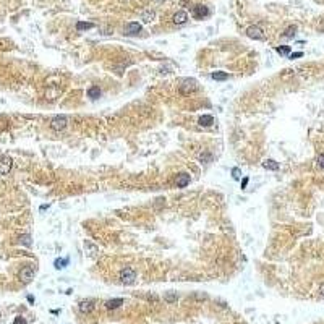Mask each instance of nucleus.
Instances as JSON below:
<instances>
[{
	"mask_svg": "<svg viewBox=\"0 0 324 324\" xmlns=\"http://www.w3.org/2000/svg\"><path fill=\"white\" fill-rule=\"evenodd\" d=\"M295 33H297V26L292 24V26H289L287 29L284 31L282 37H284V39H292V37H295Z\"/></svg>",
	"mask_w": 324,
	"mask_h": 324,
	"instance_id": "15",
	"label": "nucleus"
},
{
	"mask_svg": "<svg viewBox=\"0 0 324 324\" xmlns=\"http://www.w3.org/2000/svg\"><path fill=\"white\" fill-rule=\"evenodd\" d=\"M178 91L182 96H190V94H193L195 91H198V81L195 78H186L180 83L178 86Z\"/></svg>",
	"mask_w": 324,
	"mask_h": 324,
	"instance_id": "1",
	"label": "nucleus"
},
{
	"mask_svg": "<svg viewBox=\"0 0 324 324\" xmlns=\"http://www.w3.org/2000/svg\"><path fill=\"white\" fill-rule=\"evenodd\" d=\"M188 183H190V175H188V174L182 172V174L177 175V178H175V185H177L178 188H185Z\"/></svg>",
	"mask_w": 324,
	"mask_h": 324,
	"instance_id": "10",
	"label": "nucleus"
},
{
	"mask_svg": "<svg viewBox=\"0 0 324 324\" xmlns=\"http://www.w3.org/2000/svg\"><path fill=\"white\" fill-rule=\"evenodd\" d=\"M319 29H321V31L324 33V23H321V24H319Z\"/></svg>",
	"mask_w": 324,
	"mask_h": 324,
	"instance_id": "32",
	"label": "nucleus"
},
{
	"mask_svg": "<svg viewBox=\"0 0 324 324\" xmlns=\"http://www.w3.org/2000/svg\"><path fill=\"white\" fill-rule=\"evenodd\" d=\"M199 160L204 162V164H207V162H211V160H212V154H209V152H204V154L199 156Z\"/></svg>",
	"mask_w": 324,
	"mask_h": 324,
	"instance_id": "25",
	"label": "nucleus"
},
{
	"mask_svg": "<svg viewBox=\"0 0 324 324\" xmlns=\"http://www.w3.org/2000/svg\"><path fill=\"white\" fill-rule=\"evenodd\" d=\"M172 21H174L175 24H185V23L188 21V13H186L185 10L177 12V13L172 16Z\"/></svg>",
	"mask_w": 324,
	"mask_h": 324,
	"instance_id": "9",
	"label": "nucleus"
},
{
	"mask_svg": "<svg viewBox=\"0 0 324 324\" xmlns=\"http://www.w3.org/2000/svg\"><path fill=\"white\" fill-rule=\"evenodd\" d=\"M248 182H250V178H248V177H245V178L242 180V190H245V188H246V185H248Z\"/></svg>",
	"mask_w": 324,
	"mask_h": 324,
	"instance_id": "30",
	"label": "nucleus"
},
{
	"mask_svg": "<svg viewBox=\"0 0 324 324\" xmlns=\"http://www.w3.org/2000/svg\"><path fill=\"white\" fill-rule=\"evenodd\" d=\"M232 177H233V180H240V177H242V170L238 169V167H233V169H232Z\"/></svg>",
	"mask_w": 324,
	"mask_h": 324,
	"instance_id": "26",
	"label": "nucleus"
},
{
	"mask_svg": "<svg viewBox=\"0 0 324 324\" xmlns=\"http://www.w3.org/2000/svg\"><path fill=\"white\" fill-rule=\"evenodd\" d=\"M12 167H13V160H12L10 156H2V157H0V174H2V175L10 174Z\"/></svg>",
	"mask_w": 324,
	"mask_h": 324,
	"instance_id": "5",
	"label": "nucleus"
},
{
	"mask_svg": "<svg viewBox=\"0 0 324 324\" xmlns=\"http://www.w3.org/2000/svg\"><path fill=\"white\" fill-rule=\"evenodd\" d=\"M263 167L266 169V170H279V164L275 160H272V159H266L264 162H263Z\"/></svg>",
	"mask_w": 324,
	"mask_h": 324,
	"instance_id": "14",
	"label": "nucleus"
},
{
	"mask_svg": "<svg viewBox=\"0 0 324 324\" xmlns=\"http://www.w3.org/2000/svg\"><path fill=\"white\" fill-rule=\"evenodd\" d=\"M104 305H106L107 310H115V308L120 306V305H123V298H112V300H107Z\"/></svg>",
	"mask_w": 324,
	"mask_h": 324,
	"instance_id": "12",
	"label": "nucleus"
},
{
	"mask_svg": "<svg viewBox=\"0 0 324 324\" xmlns=\"http://www.w3.org/2000/svg\"><path fill=\"white\" fill-rule=\"evenodd\" d=\"M92 28H94V23H86V21L76 23V29L78 31H88V29H92Z\"/></svg>",
	"mask_w": 324,
	"mask_h": 324,
	"instance_id": "20",
	"label": "nucleus"
},
{
	"mask_svg": "<svg viewBox=\"0 0 324 324\" xmlns=\"http://www.w3.org/2000/svg\"><path fill=\"white\" fill-rule=\"evenodd\" d=\"M139 31H141V24L138 21H131L127 24V34L133 36V34H138Z\"/></svg>",
	"mask_w": 324,
	"mask_h": 324,
	"instance_id": "11",
	"label": "nucleus"
},
{
	"mask_svg": "<svg viewBox=\"0 0 324 324\" xmlns=\"http://www.w3.org/2000/svg\"><path fill=\"white\" fill-rule=\"evenodd\" d=\"M34 275H36V269L33 266H24V268L20 271V279L23 282H31L34 279Z\"/></svg>",
	"mask_w": 324,
	"mask_h": 324,
	"instance_id": "6",
	"label": "nucleus"
},
{
	"mask_svg": "<svg viewBox=\"0 0 324 324\" xmlns=\"http://www.w3.org/2000/svg\"><path fill=\"white\" fill-rule=\"evenodd\" d=\"M120 282L123 285H133L136 282V271L133 268H125L120 271Z\"/></svg>",
	"mask_w": 324,
	"mask_h": 324,
	"instance_id": "2",
	"label": "nucleus"
},
{
	"mask_svg": "<svg viewBox=\"0 0 324 324\" xmlns=\"http://www.w3.org/2000/svg\"><path fill=\"white\" fill-rule=\"evenodd\" d=\"M319 293H321L322 297H324V282H322L321 285H319Z\"/></svg>",
	"mask_w": 324,
	"mask_h": 324,
	"instance_id": "31",
	"label": "nucleus"
},
{
	"mask_svg": "<svg viewBox=\"0 0 324 324\" xmlns=\"http://www.w3.org/2000/svg\"><path fill=\"white\" fill-rule=\"evenodd\" d=\"M177 293H174V292H170V293H165L164 295V300L167 301V303H175L177 301Z\"/></svg>",
	"mask_w": 324,
	"mask_h": 324,
	"instance_id": "24",
	"label": "nucleus"
},
{
	"mask_svg": "<svg viewBox=\"0 0 324 324\" xmlns=\"http://www.w3.org/2000/svg\"><path fill=\"white\" fill-rule=\"evenodd\" d=\"M68 258H62V259H55V263H54V266H55V269H63L66 264H68Z\"/></svg>",
	"mask_w": 324,
	"mask_h": 324,
	"instance_id": "21",
	"label": "nucleus"
},
{
	"mask_svg": "<svg viewBox=\"0 0 324 324\" xmlns=\"http://www.w3.org/2000/svg\"><path fill=\"white\" fill-rule=\"evenodd\" d=\"M66 127V117L65 115H57L50 120V128L54 131H62Z\"/></svg>",
	"mask_w": 324,
	"mask_h": 324,
	"instance_id": "4",
	"label": "nucleus"
},
{
	"mask_svg": "<svg viewBox=\"0 0 324 324\" xmlns=\"http://www.w3.org/2000/svg\"><path fill=\"white\" fill-rule=\"evenodd\" d=\"M18 242H20L21 245H24V246H29V245H31V235H29V233H24V235L20 237V240H18Z\"/></svg>",
	"mask_w": 324,
	"mask_h": 324,
	"instance_id": "23",
	"label": "nucleus"
},
{
	"mask_svg": "<svg viewBox=\"0 0 324 324\" xmlns=\"http://www.w3.org/2000/svg\"><path fill=\"white\" fill-rule=\"evenodd\" d=\"M154 16H156L154 10H144V12H143V15H141V20L144 21V23H149V21L154 20Z\"/></svg>",
	"mask_w": 324,
	"mask_h": 324,
	"instance_id": "17",
	"label": "nucleus"
},
{
	"mask_svg": "<svg viewBox=\"0 0 324 324\" xmlns=\"http://www.w3.org/2000/svg\"><path fill=\"white\" fill-rule=\"evenodd\" d=\"M13 324H26V319H24V318H21V316H18V318H15Z\"/></svg>",
	"mask_w": 324,
	"mask_h": 324,
	"instance_id": "28",
	"label": "nucleus"
},
{
	"mask_svg": "<svg viewBox=\"0 0 324 324\" xmlns=\"http://www.w3.org/2000/svg\"><path fill=\"white\" fill-rule=\"evenodd\" d=\"M275 52L280 54V55H290V45H280V47H275Z\"/></svg>",
	"mask_w": 324,
	"mask_h": 324,
	"instance_id": "22",
	"label": "nucleus"
},
{
	"mask_svg": "<svg viewBox=\"0 0 324 324\" xmlns=\"http://www.w3.org/2000/svg\"><path fill=\"white\" fill-rule=\"evenodd\" d=\"M246 36H248L250 39H254V41H264L266 39V34L259 26H250L248 29H246Z\"/></svg>",
	"mask_w": 324,
	"mask_h": 324,
	"instance_id": "3",
	"label": "nucleus"
},
{
	"mask_svg": "<svg viewBox=\"0 0 324 324\" xmlns=\"http://www.w3.org/2000/svg\"><path fill=\"white\" fill-rule=\"evenodd\" d=\"M300 57H303V52H295V54H290L289 55V59H300Z\"/></svg>",
	"mask_w": 324,
	"mask_h": 324,
	"instance_id": "27",
	"label": "nucleus"
},
{
	"mask_svg": "<svg viewBox=\"0 0 324 324\" xmlns=\"http://www.w3.org/2000/svg\"><path fill=\"white\" fill-rule=\"evenodd\" d=\"M84 250H86V253H89L91 256H94L96 253H99V248L96 245H92L91 242H84Z\"/></svg>",
	"mask_w": 324,
	"mask_h": 324,
	"instance_id": "18",
	"label": "nucleus"
},
{
	"mask_svg": "<svg viewBox=\"0 0 324 324\" xmlns=\"http://www.w3.org/2000/svg\"><path fill=\"white\" fill-rule=\"evenodd\" d=\"M78 308H80V311L83 314H88V313H91L94 308H96V305H94L92 300H81L78 303Z\"/></svg>",
	"mask_w": 324,
	"mask_h": 324,
	"instance_id": "8",
	"label": "nucleus"
},
{
	"mask_svg": "<svg viewBox=\"0 0 324 324\" xmlns=\"http://www.w3.org/2000/svg\"><path fill=\"white\" fill-rule=\"evenodd\" d=\"M209 16V8L206 5H195L193 7V18L196 20H203V18Z\"/></svg>",
	"mask_w": 324,
	"mask_h": 324,
	"instance_id": "7",
	"label": "nucleus"
},
{
	"mask_svg": "<svg viewBox=\"0 0 324 324\" xmlns=\"http://www.w3.org/2000/svg\"><path fill=\"white\" fill-rule=\"evenodd\" d=\"M88 97H91V99L101 97V89H99V86H91V88L88 89Z\"/></svg>",
	"mask_w": 324,
	"mask_h": 324,
	"instance_id": "19",
	"label": "nucleus"
},
{
	"mask_svg": "<svg viewBox=\"0 0 324 324\" xmlns=\"http://www.w3.org/2000/svg\"><path fill=\"white\" fill-rule=\"evenodd\" d=\"M318 165L324 169V154H319V156H318Z\"/></svg>",
	"mask_w": 324,
	"mask_h": 324,
	"instance_id": "29",
	"label": "nucleus"
},
{
	"mask_svg": "<svg viewBox=\"0 0 324 324\" xmlns=\"http://www.w3.org/2000/svg\"><path fill=\"white\" fill-rule=\"evenodd\" d=\"M212 123H214V117L212 115H203V117H199V120H198L199 127H211Z\"/></svg>",
	"mask_w": 324,
	"mask_h": 324,
	"instance_id": "13",
	"label": "nucleus"
},
{
	"mask_svg": "<svg viewBox=\"0 0 324 324\" xmlns=\"http://www.w3.org/2000/svg\"><path fill=\"white\" fill-rule=\"evenodd\" d=\"M211 78L216 81H225V80H228V73L227 71H214L211 75Z\"/></svg>",
	"mask_w": 324,
	"mask_h": 324,
	"instance_id": "16",
	"label": "nucleus"
}]
</instances>
